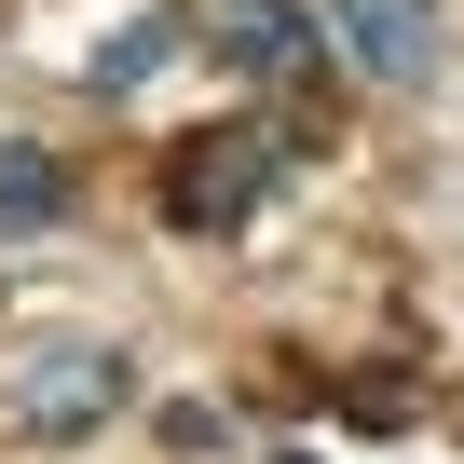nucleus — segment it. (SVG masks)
Wrapping results in <instances>:
<instances>
[{"label":"nucleus","mask_w":464,"mask_h":464,"mask_svg":"<svg viewBox=\"0 0 464 464\" xmlns=\"http://www.w3.org/2000/svg\"><path fill=\"white\" fill-rule=\"evenodd\" d=\"M123 396H137V355H123V342H28L14 382H0L14 437H96Z\"/></svg>","instance_id":"nucleus-1"},{"label":"nucleus","mask_w":464,"mask_h":464,"mask_svg":"<svg viewBox=\"0 0 464 464\" xmlns=\"http://www.w3.org/2000/svg\"><path fill=\"white\" fill-rule=\"evenodd\" d=\"M274 464H314V450H274Z\"/></svg>","instance_id":"nucleus-7"},{"label":"nucleus","mask_w":464,"mask_h":464,"mask_svg":"<svg viewBox=\"0 0 464 464\" xmlns=\"http://www.w3.org/2000/svg\"><path fill=\"white\" fill-rule=\"evenodd\" d=\"M205 28H218V55L246 69V82H274V69H301V55H314V14H301V0H218Z\"/></svg>","instance_id":"nucleus-4"},{"label":"nucleus","mask_w":464,"mask_h":464,"mask_svg":"<svg viewBox=\"0 0 464 464\" xmlns=\"http://www.w3.org/2000/svg\"><path fill=\"white\" fill-rule=\"evenodd\" d=\"M178 42H191V14L164 0V14H137V28H110V55H82V82H96V96H137V82H150V69L178 55Z\"/></svg>","instance_id":"nucleus-5"},{"label":"nucleus","mask_w":464,"mask_h":464,"mask_svg":"<svg viewBox=\"0 0 464 464\" xmlns=\"http://www.w3.org/2000/svg\"><path fill=\"white\" fill-rule=\"evenodd\" d=\"M69 205V178H55V150H28V137H0V218H14V232H42Z\"/></svg>","instance_id":"nucleus-6"},{"label":"nucleus","mask_w":464,"mask_h":464,"mask_svg":"<svg viewBox=\"0 0 464 464\" xmlns=\"http://www.w3.org/2000/svg\"><path fill=\"white\" fill-rule=\"evenodd\" d=\"M328 42H342L369 82H437V55H450L437 0H328Z\"/></svg>","instance_id":"nucleus-3"},{"label":"nucleus","mask_w":464,"mask_h":464,"mask_svg":"<svg viewBox=\"0 0 464 464\" xmlns=\"http://www.w3.org/2000/svg\"><path fill=\"white\" fill-rule=\"evenodd\" d=\"M274 164H287V137H274V123H218V137H191V150H178L164 205H178L191 232H232V218L274 191Z\"/></svg>","instance_id":"nucleus-2"}]
</instances>
